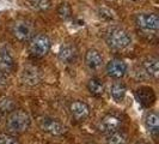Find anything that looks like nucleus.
Masks as SVG:
<instances>
[{
  "label": "nucleus",
  "instance_id": "nucleus-1",
  "mask_svg": "<svg viewBox=\"0 0 159 144\" xmlns=\"http://www.w3.org/2000/svg\"><path fill=\"white\" fill-rule=\"evenodd\" d=\"M105 41L110 48L121 50L130 46L132 37L126 29L120 26H111L108 29V31L105 34Z\"/></svg>",
  "mask_w": 159,
  "mask_h": 144
},
{
  "label": "nucleus",
  "instance_id": "nucleus-2",
  "mask_svg": "<svg viewBox=\"0 0 159 144\" xmlns=\"http://www.w3.org/2000/svg\"><path fill=\"white\" fill-rule=\"evenodd\" d=\"M31 119L24 111H15L10 114L6 121L7 130L12 133H23L30 127Z\"/></svg>",
  "mask_w": 159,
  "mask_h": 144
},
{
  "label": "nucleus",
  "instance_id": "nucleus-3",
  "mask_svg": "<svg viewBox=\"0 0 159 144\" xmlns=\"http://www.w3.org/2000/svg\"><path fill=\"white\" fill-rule=\"evenodd\" d=\"M52 46V42L49 40L47 35L44 34H39L36 36H34L30 43H29V53L34 58H43L47 55L49 49Z\"/></svg>",
  "mask_w": 159,
  "mask_h": 144
},
{
  "label": "nucleus",
  "instance_id": "nucleus-4",
  "mask_svg": "<svg viewBox=\"0 0 159 144\" xmlns=\"http://www.w3.org/2000/svg\"><path fill=\"white\" fill-rule=\"evenodd\" d=\"M39 126L43 132L49 133L52 136H61V135L66 133V131H67L64 124H61L60 121L53 119V118H48V117L39 119Z\"/></svg>",
  "mask_w": 159,
  "mask_h": 144
},
{
  "label": "nucleus",
  "instance_id": "nucleus-5",
  "mask_svg": "<svg viewBox=\"0 0 159 144\" xmlns=\"http://www.w3.org/2000/svg\"><path fill=\"white\" fill-rule=\"evenodd\" d=\"M135 24L143 31H157L159 29V18L156 13H139L135 16Z\"/></svg>",
  "mask_w": 159,
  "mask_h": 144
},
{
  "label": "nucleus",
  "instance_id": "nucleus-6",
  "mask_svg": "<svg viewBox=\"0 0 159 144\" xmlns=\"http://www.w3.org/2000/svg\"><path fill=\"white\" fill-rule=\"evenodd\" d=\"M34 26L26 21H18L12 26V34L18 41L28 42L34 37Z\"/></svg>",
  "mask_w": 159,
  "mask_h": 144
},
{
  "label": "nucleus",
  "instance_id": "nucleus-7",
  "mask_svg": "<svg viewBox=\"0 0 159 144\" xmlns=\"http://www.w3.org/2000/svg\"><path fill=\"white\" fill-rule=\"evenodd\" d=\"M128 71L127 64L121 59H112L107 64V73L114 79H121Z\"/></svg>",
  "mask_w": 159,
  "mask_h": 144
},
{
  "label": "nucleus",
  "instance_id": "nucleus-8",
  "mask_svg": "<svg viewBox=\"0 0 159 144\" xmlns=\"http://www.w3.org/2000/svg\"><path fill=\"white\" fill-rule=\"evenodd\" d=\"M20 79L26 87H35L41 82L40 70L32 65H28L24 67L23 72L20 74Z\"/></svg>",
  "mask_w": 159,
  "mask_h": 144
},
{
  "label": "nucleus",
  "instance_id": "nucleus-9",
  "mask_svg": "<svg viewBox=\"0 0 159 144\" xmlns=\"http://www.w3.org/2000/svg\"><path fill=\"white\" fill-rule=\"evenodd\" d=\"M121 124H122V120L120 119L117 115L107 114L99 121V130L108 135V133H111V132H115V131L120 130Z\"/></svg>",
  "mask_w": 159,
  "mask_h": 144
},
{
  "label": "nucleus",
  "instance_id": "nucleus-10",
  "mask_svg": "<svg viewBox=\"0 0 159 144\" xmlns=\"http://www.w3.org/2000/svg\"><path fill=\"white\" fill-rule=\"evenodd\" d=\"M135 95L139 103L143 106V107H146V108L151 107L152 104L156 102V93L150 87L143 85V87L138 88L135 91Z\"/></svg>",
  "mask_w": 159,
  "mask_h": 144
},
{
  "label": "nucleus",
  "instance_id": "nucleus-11",
  "mask_svg": "<svg viewBox=\"0 0 159 144\" xmlns=\"http://www.w3.org/2000/svg\"><path fill=\"white\" fill-rule=\"evenodd\" d=\"M70 112H71L72 117L77 121H85L90 115V108L85 102L83 101H73L70 104Z\"/></svg>",
  "mask_w": 159,
  "mask_h": 144
},
{
  "label": "nucleus",
  "instance_id": "nucleus-12",
  "mask_svg": "<svg viewBox=\"0 0 159 144\" xmlns=\"http://www.w3.org/2000/svg\"><path fill=\"white\" fill-rule=\"evenodd\" d=\"M16 66L15 58L11 54V52L7 49H0V71L4 74H10L13 72Z\"/></svg>",
  "mask_w": 159,
  "mask_h": 144
},
{
  "label": "nucleus",
  "instance_id": "nucleus-13",
  "mask_svg": "<svg viewBox=\"0 0 159 144\" xmlns=\"http://www.w3.org/2000/svg\"><path fill=\"white\" fill-rule=\"evenodd\" d=\"M85 64L89 69L97 70L103 64V56L97 49H89L85 54Z\"/></svg>",
  "mask_w": 159,
  "mask_h": 144
},
{
  "label": "nucleus",
  "instance_id": "nucleus-14",
  "mask_svg": "<svg viewBox=\"0 0 159 144\" xmlns=\"http://www.w3.org/2000/svg\"><path fill=\"white\" fill-rule=\"evenodd\" d=\"M59 59L65 64H73L77 59V49L73 47L72 45H65L61 46L59 50Z\"/></svg>",
  "mask_w": 159,
  "mask_h": 144
},
{
  "label": "nucleus",
  "instance_id": "nucleus-15",
  "mask_svg": "<svg viewBox=\"0 0 159 144\" xmlns=\"http://www.w3.org/2000/svg\"><path fill=\"white\" fill-rule=\"evenodd\" d=\"M143 69L148 77L157 78L159 73L158 59H156V58H148V59H146L143 63Z\"/></svg>",
  "mask_w": 159,
  "mask_h": 144
},
{
  "label": "nucleus",
  "instance_id": "nucleus-16",
  "mask_svg": "<svg viewBox=\"0 0 159 144\" xmlns=\"http://www.w3.org/2000/svg\"><path fill=\"white\" fill-rule=\"evenodd\" d=\"M126 94H127V88L121 82H115L110 88V95L112 100L116 102H122L126 97Z\"/></svg>",
  "mask_w": 159,
  "mask_h": 144
},
{
  "label": "nucleus",
  "instance_id": "nucleus-17",
  "mask_svg": "<svg viewBox=\"0 0 159 144\" xmlns=\"http://www.w3.org/2000/svg\"><path fill=\"white\" fill-rule=\"evenodd\" d=\"M145 126L146 128L153 133L157 135L159 131V117L156 112H150L145 117Z\"/></svg>",
  "mask_w": 159,
  "mask_h": 144
},
{
  "label": "nucleus",
  "instance_id": "nucleus-18",
  "mask_svg": "<svg viewBox=\"0 0 159 144\" xmlns=\"http://www.w3.org/2000/svg\"><path fill=\"white\" fill-rule=\"evenodd\" d=\"M88 89L91 95L99 97L104 94V84L98 78H91L88 83Z\"/></svg>",
  "mask_w": 159,
  "mask_h": 144
},
{
  "label": "nucleus",
  "instance_id": "nucleus-19",
  "mask_svg": "<svg viewBox=\"0 0 159 144\" xmlns=\"http://www.w3.org/2000/svg\"><path fill=\"white\" fill-rule=\"evenodd\" d=\"M107 143L108 144H126V136L120 132L119 130L107 135Z\"/></svg>",
  "mask_w": 159,
  "mask_h": 144
},
{
  "label": "nucleus",
  "instance_id": "nucleus-20",
  "mask_svg": "<svg viewBox=\"0 0 159 144\" xmlns=\"http://www.w3.org/2000/svg\"><path fill=\"white\" fill-rule=\"evenodd\" d=\"M32 7L39 10V11H46L52 6V1L50 0H34L31 2Z\"/></svg>",
  "mask_w": 159,
  "mask_h": 144
},
{
  "label": "nucleus",
  "instance_id": "nucleus-21",
  "mask_svg": "<svg viewBox=\"0 0 159 144\" xmlns=\"http://www.w3.org/2000/svg\"><path fill=\"white\" fill-rule=\"evenodd\" d=\"M57 13H59V16L61 17V18H64V19L70 18L71 17V6L68 4H66V2L60 4L59 7H57Z\"/></svg>",
  "mask_w": 159,
  "mask_h": 144
},
{
  "label": "nucleus",
  "instance_id": "nucleus-22",
  "mask_svg": "<svg viewBox=\"0 0 159 144\" xmlns=\"http://www.w3.org/2000/svg\"><path fill=\"white\" fill-rule=\"evenodd\" d=\"M0 144H19L18 139L8 133H0Z\"/></svg>",
  "mask_w": 159,
  "mask_h": 144
},
{
  "label": "nucleus",
  "instance_id": "nucleus-23",
  "mask_svg": "<svg viewBox=\"0 0 159 144\" xmlns=\"http://www.w3.org/2000/svg\"><path fill=\"white\" fill-rule=\"evenodd\" d=\"M6 84V74H4L2 72L0 71V88L4 87Z\"/></svg>",
  "mask_w": 159,
  "mask_h": 144
},
{
  "label": "nucleus",
  "instance_id": "nucleus-24",
  "mask_svg": "<svg viewBox=\"0 0 159 144\" xmlns=\"http://www.w3.org/2000/svg\"><path fill=\"white\" fill-rule=\"evenodd\" d=\"M136 144H148V143H143V142H140V143H136Z\"/></svg>",
  "mask_w": 159,
  "mask_h": 144
},
{
  "label": "nucleus",
  "instance_id": "nucleus-25",
  "mask_svg": "<svg viewBox=\"0 0 159 144\" xmlns=\"http://www.w3.org/2000/svg\"><path fill=\"white\" fill-rule=\"evenodd\" d=\"M133 1H136V0H133Z\"/></svg>",
  "mask_w": 159,
  "mask_h": 144
}]
</instances>
